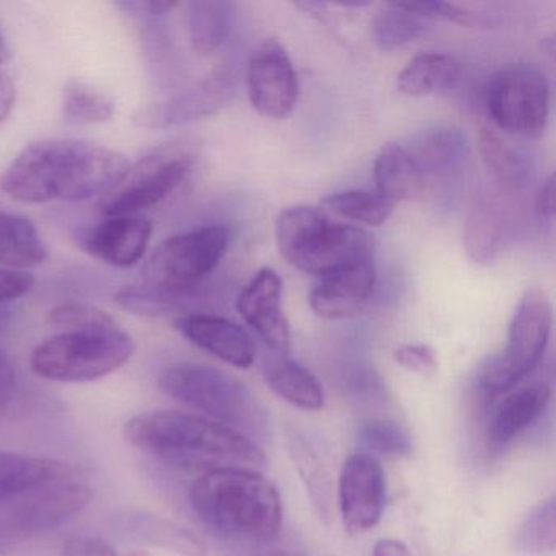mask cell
Here are the masks:
<instances>
[{
    "mask_svg": "<svg viewBox=\"0 0 556 556\" xmlns=\"http://www.w3.org/2000/svg\"><path fill=\"white\" fill-rule=\"evenodd\" d=\"M131 164L102 146L71 139H47L25 148L0 178L12 200L40 204L105 197Z\"/></svg>",
    "mask_w": 556,
    "mask_h": 556,
    "instance_id": "1",
    "label": "cell"
},
{
    "mask_svg": "<svg viewBox=\"0 0 556 556\" xmlns=\"http://www.w3.org/2000/svg\"><path fill=\"white\" fill-rule=\"evenodd\" d=\"M125 438L144 454L187 471H260L266 457L252 439L236 429L190 413L157 409L141 413L125 425Z\"/></svg>",
    "mask_w": 556,
    "mask_h": 556,
    "instance_id": "2",
    "label": "cell"
},
{
    "mask_svg": "<svg viewBox=\"0 0 556 556\" xmlns=\"http://www.w3.org/2000/svg\"><path fill=\"white\" fill-rule=\"evenodd\" d=\"M190 503L201 522L220 535L269 542L281 530V496L260 471L227 468L201 475Z\"/></svg>",
    "mask_w": 556,
    "mask_h": 556,
    "instance_id": "3",
    "label": "cell"
},
{
    "mask_svg": "<svg viewBox=\"0 0 556 556\" xmlns=\"http://www.w3.org/2000/svg\"><path fill=\"white\" fill-rule=\"evenodd\" d=\"M159 389L175 402L236 429L253 442H266L271 435V418L265 405L242 380L216 367L175 364L159 377Z\"/></svg>",
    "mask_w": 556,
    "mask_h": 556,
    "instance_id": "4",
    "label": "cell"
},
{
    "mask_svg": "<svg viewBox=\"0 0 556 556\" xmlns=\"http://www.w3.org/2000/svg\"><path fill=\"white\" fill-rule=\"evenodd\" d=\"M276 243L292 266L318 278L374 258L376 252V240L367 230L333 223L311 206H292L279 214Z\"/></svg>",
    "mask_w": 556,
    "mask_h": 556,
    "instance_id": "5",
    "label": "cell"
},
{
    "mask_svg": "<svg viewBox=\"0 0 556 556\" xmlns=\"http://www.w3.org/2000/svg\"><path fill=\"white\" fill-rule=\"evenodd\" d=\"M132 354L135 341L112 321L48 338L31 353L30 367L53 382H92L122 369Z\"/></svg>",
    "mask_w": 556,
    "mask_h": 556,
    "instance_id": "6",
    "label": "cell"
},
{
    "mask_svg": "<svg viewBox=\"0 0 556 556\" xmlns=\"http://www.w3.org/2000/svg\"><path fill=\"white\" fill-rule=\"evenodd\" d=\"M552 324V302L546 292L527 289L510 320L506 348L478 366L477 386L491 395L513 392L542 363Z\"/></svg>",
    "mask_w": 556,
    "mask_h": 556,
    "instance_id": "7",
    "label": "cell"
},
{
    "mask_svg": "<svg viewBox=\"0 0 556 556\" xmlns=\"http://www.w3.org/2000/svg\"><path fill=\"white\" fill-rule=\"evenodd\" d=\"M92 500V490L76 480L58 481L0 503V556L28 540L76 519Z\"/></svg>",
    "mask_w": 556,
    "mask_h": 556,
    "instance_id": "8",
    "label": "cell"
},
{
    "mask_svg": "<svg viewBox=\"0 0 556 556\" xmlns=\"http://www.w3.org/2000/svg\"><path fill=\"white\" fill-rule=\"evenodd\" d=\"M229 247V229L206 226L172 237L157 247L142 268L149 288L185 294L219 266Z\"/></svg>",
    "mask_w": 556,
    "mask_h": 556,
    "instance_id": "9",
    "label": "cell"
},
{
    "mask_svg": "<svg viewBox=\"0 0 556 556\" xmlns=\"http://www.w3.org/2000/svg\"><path fill=\"white\" fill-rule=\"evenodd\" d=\"M486 109L501 131L539 139L549 116V86L545 74L530 64L497 71L486 87Z\"/></svg>",
    "mask_w": 556,
    "mask_h": 556,
    "instance_id": "10",
    "label": "cell"
},
{
    "mask_svg": "<svg viewBox=\"0 0 556 556\" xmlns=\"http://www.w3.org/2000/svg\"><path fill=\"white\" fill-rule=\"evenodd\" d=\"M193 152L181 148L157 149L131 165L123 180L103 197L102 213L129 217L164 201L193 170Z\"/></svg>",
    "mask_w": 556,
    "mask_h": 556,
    "instance_id": "11",
    "label": "cell"
},
{
    "mask_svg": "<svg viewBox=\"0 0 556 556\" xmlns=\"http://www.w3.org/2000/svg\"><path fill=\"white\" fill-rule=\"evenodd\" d=\"M250 102L260 115L286 119L299 100V79L291 58L276 40H266L253 51L247 71Z\"/></svg>",
    "mask_w": 556,
    "mask_h": 556,
    "instance_id": "12",
    "label": "cell"
},
{
    "mask_svg": "<svg viewBox=\"0 0 556 556\" xmlns=\"http://www.w3.org/2000/svg\"><path fill=\"white\" fill-rule=\"evenodd\" d=\"M338 496L346 532L350 535L369 532L380 522L387 506L382 465L369 454L351 455L341 470Z\"/></svg>",
    "mask_w": 556,
    "mask_h": 556,
    "instance_id": "13",
    "label": "cell"
},
{
    "mask_svg": "<svg viewBox=\"0 0 556 556\" xmlns=\"http://www.w3.org/2000/svg\"><path fill=\"white\" fill-rule=\"evenodd\" d=\"M236 96V79L229 73H216L187 92L162 102L149 103L136 112L135 125L146 129H167L188 125L214 115Z\"/></svg>",
    "mask_w": 556,
    "mask_h": 556,
    "instance_id": "14",
    "label": "cell"
},
{
    "mask_svg": "<svg viewBox=\"0 0 556 556\" xmlns=\"http://www.w3.org/2000/svg\"><path fill=\"white\" fill-rule=\"evenodd\" d=\"M237 308L271 351L288 354L291 330L282 311V281L278 273L260 269L240 294Z\"/></svg>",
    "mask_w": 556,
    "mask_h": 556,
    "instance_id": "15",
    "label": "cell"
},
{
    "mask_svg": "<svg viewBox=\"0 0 556 556\" xmlns=\"http://www.w3.org/2000/svg\"><path fill=\"white\" fill-rule=\"evenodd\" d=\"M376 278L374 258L325 276L312 291V311L328 320H341L361 314L372 298Z\"/></svg>",
    "mask_w": 556,
    "mask_h": 556,
    "instance_id": "16",
    "label": "cell"
},
{
    "mask_svg": "<svg viewBox=\"0 0 556 556\" xmlns=\"http://www.w3.org/2000/svg\"><path fill=\"white\" fill-rule=\"evenodd\" d=\"M175 328L194 346L237 369H249L255 363L256 348L252 337L227 318L204 314L180 315L175 318Z\"/></svg>",
    "mask_w": 556,
    "mask_h": 556,
    "instance_id": "17",
    "label": "cell"
},
{
    "mask_svg": "<svg viewBox=\"0 0 556 556\" xmlns=\"http://www.w3.org/2000/svg\"><path fill=\"white\" fill-rule=\"evenodd\" d=\"M152 237V224L141 217H110L84 236L90 255L113 266L136 265L144 256Z\"/></svg>",
    "mask_w": 556,
    "mask_h": 556,
    "instance_id": "18",
    "label": "cell"
},
{
    "mask_svg": "<svg viewBox=\"0 0 556 556\" xmlns=\"http://www.w3.org/2000/svg\"><path fill=\"white\" fill-rule=\"evenodd\" d=\"M510 217L506 204L496 194H481L468 211L464 247L468 258L478 265H491L509 239Z\"/></svg>",
    "mask_w": 556,
    "mask_h": 556,
    "instance_id": "19",
    "label": "cell"
},
{
    "mask_svg": "<svg viewBox=\"0 0 556 556\" xmlns=\"http://www.w3.org/2000/svg\"><path fill=\"white\" fill-rule=\"evenodd\" d=\"M118 530L132 542L146 543L180 556H207V546L187 527L149 513L119 516Z\"/></svg>",
    "mask_w": 556,
    "mask_h": 556,
    "instance_id": "20",
    "label": "cell"
},
{
    "mask_svg": "<svg viewBox=\"0 0 556 556\" xmlns=\"http://www.w3.org/2000/svg\"><path fill=\"white\" fill-rule=\"evenodd\" d=\"M549 400L552 389L548 383L535 382L514 390L494 408L488 425V438L497 445L513 441L543 415Z\"/></svg>",
    "mask_w": 556,
    "mask_h": 556,
    "instance_id": "21",
    "label": "cell"
},
{
    "mask_svg": "<svg viewBox=\"0 0 556 556\" xmlns=\"http://www.w3.org/2000/svg\"><path fill=\"white\" fill-rule=\"evenodd\" d=\"M405 149L419 174L426 177L457 168L467 157L468 139L464 129L442 123L418 132Z\"/></svg>",
    "mask_w": 556,
    "mask_h": 556,
    "instance_id": "22",
    "label": "cell"
},
{
    "mask_svg": "<svg viewBox=\"0 0 556 556\" xmlns=\"http://www.w3.org/2000/svg\"><path fill=\"white\" fill-rule=\"evenodd\" d=\"M263 376L269 389L295 408L318 412L325 405V392L317 377L288 354L273 351L263 361Z\"/></svg>",
    "mask_w": 556,
    "mask_h": 556,
    "instance_id": "23",
    "label": "cell"
},
{
    "mask_svg": "<svg viewBox=\"0 0 556 556\" xmlns=\"http://www.w3.org/2000/svg\"><path fill=\"white\" fill-rule=\"evenodd\" d=\"M76 470L64 462L0 451V503L25 491L74 480Z\"/></svg>",
    "mask_w": 556,
    "mask_h": 556,
    "instance_id": "24",
    "label": "cell"
},
{
    "mask_svg": "<svg viewBox=\"0 0 556 556\" xmlns=\"http://www.w3.org/2000/svg\"><path fill=\"white\" fill-rule=\"evenodd\" d=\"M460 76V63L455 58L444 53H425L409 61L400 73L396 86L403 96L421 99L447 92Z\"/></svg>",
    "mask_w": 556,
    "mask_h": 556,
    "instance_id": "25",
    "label": "cell"
},
{
    "mask_svg": "<svg viewBox=\"0 0 556 556\" xmlns=\"http://www.w3.org/2000/svg\"><path fill=\"white\" fill-rule=\"evenodd\" d=\"M47 260V247L37 227L18 214L0 210V265L9 269L37 268Z\"/></svg>",
    "mask_w": 556,
    "mask_h": 556,
    "instance_id": "26",
    "label": "cell"
},
{
    "mask_svg": "<svg viewBox=\"0 0 556 556\" xmlns=\"http://www.w3.org/2000/svg\"><path fill=\"white\" fill-rule=\"evenodd\" d=\"M377 193L392 204L413 200L421 191L422 177L403 146L386 144L374 164Z\"/></svg>",
    "mask_w": 556,
    "mask_h": 556,
    "instance_id": "27",
    "label": "cell"
},
{
    "mask_svg": "<svg viewBox=\"0 0 556 556\" xmlns=\"http://www.w3.org/2000/svg\"><path fill=\"white\" fill-rule=\"evenodd\" d=\"M289 454L294 460L298 473L311 497L312 506L320 519L330 522L333 517V486L324 462L318 457L311 442L298 429H291L288 434Z\"/></svg>",
    "mask_w": 556,
    "mask_h": 556,
    "instance_id": "28",
    "label": "cell"
},
{
    "mask_svg": "<svg viewBox=\"0 0 556 556\" xmlns=\"http://www.w3.org/2000/svg\"><path fill=\"white\" fill-rule=\"evenodd\" d=\"M188 35L193 50L211 54L219 50L233 24V4L224 0H197L187 5Z\"/></svg>",
    "mask_w": 556,
    "mask_h": 556,
    "instance_id": "29",
    "label": "cell"
},
{
    "mask_svg": "<svg viewBox=\"0 0 556 556\" xmlns=\"http://www.w3.org/2000/svg\"><path fill=\"white\" fill-rule=\"evenodd\" d=\"M480 154L491 177L504 190H519L526 187L532 172L529 159L506 139L501 138L496 131H481Z\"/></svg>",
    "mask_w": 556,
    "mask_h": 556,
    "instance_id": "30",
    "label": "cell"
},
{
    "mask_svg": "<svg viewBox=\"0 0 556 556\" xmlns=\"http://www.w3.org/2000/svg\"><path fill=\"white\" fill-rule=\"evenodd\" d=\"M428 21L405 4H389L372 22V37L382 51H395L425 35Z\"/></svg>",
    "mask_w": 556,
    "mask_h": 556,
    "instance_id": "31",
    "label": "cell"
},
{
    "mask_svg": "<svg viewBox=\"0 0 556 556\" xmlns=\"http://www.w3.org/2000/svg\"><path fill=\"white\" fill-rule=\"evenodd\" d=\"M324 213L337 214L343 219L366 226H380L392 216L395 204L372 191H344V193L330 194L320 204Z\"/></svg>",
    "mask_w": 556,
    "mask_h": 556,
    "instance_id": "32",
    "label": "cell"
},
{
    "mask_svg": "<svg viewBox=\"0 0 556 556\" xmlns=\"http://www.w3.org/2000/svg\"><path fill=\"white\" fill-rule=\"evenodd\" d=\"M63 115L73 125L106 123L115 115V102L86 84L73 80L64 87Z\"/></svg>",
    "mask_w": 556,
    "mask_h": 556,
    "instance_id": "33",
    "label": "cell"
},
{
    "mask_svg": "<svg viewBox=\"0 0 556 556\" xmlns=\"http://www.w3.org/2000/svg\"><path fill=\"white\" fill-rule=\"evenodd\" d=\"M556 507L555 497L542 501L533 507L526 519L517 527L516 548L522 553H549L556 546Z\"/></svg>",
    "mask_w": 556,
    "mask_h": 556,
    "instance_id": "34",
    "label": "cell"
},
{
    "mask_svg": "<svg viewBox=\"0 0 556 556\" xmlns=\"http://www.w3.org/2000/svg\"><path fill=\"white\" fill-rule=\"evenodd\" d=\"M359 442L367 451L389 457H408L412 439L402 425L390 419H370L359 429Z\"/></svg>",
    "mask_w": 556,
    "mask_h": 556,
    "instance_id": "35",
    "label": "cell"
},
{
    "mask_svg": "<svg viewBox=\"0 0 556 556\" xmlns=\"http://www.w3.org/2000/svg\"><path fill=\"white\" fill-rule=\"evenodd\" d=\"M181 295L154 288H126L118 291L116 302L125 311L144 317H167L178 311Z\"/></svg>",
    "mask_w": 556,
    "mask_h": 556,
    "instance_id": "36",
    "label": "cell"
},
{
    "mask_svg": "<svg viewBox=\"0 0 556 556\" xmlns=\"http://www.w3.org/2000/svg\"><path fill=\"white\" fill-rule=\"evenodd\" d=\"M50 321L64 330H77V328L112 324L115 320L92 305L83 304V302H66L50 312Z\"/></svg>",
    "mask_w": 556,
    "mask_h": 556,
    "instance_id": "37",
    "label": "cell"
},
{
    "mask_svg": "<svg viewBox=\"0 0 556 556\" xmlns=\"http://www.w3.org/2000/svg\"><path fill=\"white\" fill-rule=\"evenodd\" d=\"M409 11L418 14L426 21H444L448 24L462 25V27H481L486 25V21L475 12L462 9L457 4H447V2H413L405 4Z\"/></svg>",
    "mask_w": 556,
    "mask_h": 556,
    "instance_id": "38",
    "label": "cell"
},
{
    "mask_svg": "<svg viewBox=\"0 0 556 556\" xmlns=\"http://www.w3.org/2000/svg\"><path fill=\"white\" fill-rule=\"evenodd\" d=\"M393 357L400 366L422 376H429L438 370V359L428 344H403L396 348Z\"/></svg>",
    "mask_w": 556,
    "mask_h": 556,
    "instance_id": "39",
    "label": "cell"
},
{
    "mask_svg": "<svg viewBox=\"0 0 556 556\" xmlns=\"http://www.w3.org/2000/svg\"><path fill=\"white\" fill-rule=\"evenodd\" d=\"M61 556H118V553L102 536L73 535L64 542Z\"/></svg>",
    "mask_w": 556,
    "mask_h": 556,
    "instance_id": "40",
    "label": "cell"
},
{
    "mask_svg": "<svg viewBox=\"0 0 556 556\" xmlns=\"http://www.w3.org/2000/svg\"><path fill=\"white\" fill-rule=\"evenodd\" d=\"M35 278L28 273L17 269L0 268V302L15 301L34 288Z\"/></svg>",
    "mask_w": 556,
    "mask_h": 556,
    "instance_id": "41",
    "label": "cell"
},
{
    "mask_svg": "<svg viewBox=\"0 0 556 556\" xmlns=\"http://www.w3.org/2000/svg\"><path fill=\"white\" fill-rule=\"evenodd\" d=\"M15 369L8 354L0 350V408L8 405L14 395Z\"/></svg>",
    "mask_w": 556,
    "mask_h": 556,
    "instance_id": "42",
    "label": "cell"
},
{
    "mask_svg": "<svg viewBox=\"0 0 556 556\" xmlns=\"http://www.w3.org/2000/svg\"><path fill=\"white\" fill-rule=\"evenodd\" d=\"M15 102V87L11 76L0 67V123L11 115Z\"/></svg>",
    "mask_w": 556,
    "mask_h": 556,
    "instance_id": "43",
    "label": "cell"
},
{
    "mask_svg": "<svg viewBox=\"0 0 556 556\" xmlns=\"http://www.w3.org/2000/svg\"><path fill=\"white\" fill-rule=\"evenodd\" d=\"M536 211L546 220L555 217V178L549 177L536 197Z\"/></svg>",
    "mask_w": 556,
    "mask_h": 556,
    "instance_id": "44",
    "label": "cell"
},
{
    "mask_svg": "<svg viewBox=\"0 0 556 556\" xmlns=\"http://www.w3.org/2000/svg\"><path fill=\"white\" fill-rule=\"evenodd\" d=\"M372 556H412L408 546L395 539L379 540L374 546Z\"/></svg>",
    "mask_w": 556,
    "mask_h": 556,
    "instance_id": "45",
    "label": "cell"
},
{
    "mask_svg": "<svg viewBox=\"0 0 556 556\" xmlns=\"http://www.w3.org/2000/svg\"><path fill=\"white\" fill-rule=\"evenodd\" d=\"M14 317L15 315L12 307L0 302V334H4L5 331L11 330L12 324H14Z\"/></svg>",
    "mask_w": 556,
    "mask_h": 556,
    "instance_id": "46",
    "label": "cell"
},
{
    "mask_svg": "<svg viewBox=\"0 0 556 556\" xmlns=\"http://www.w3.org/2000/svg\"><path fill=\"white\" fill-rule=\"evenodd\" d=\"M11 47H9L8 40H5L4 34L0 30V66L8 63L11 58Z\"/></svg>",
    "mask_w": 556,
    "mask_h": 556,
    "instance_id": "47",
    "label": "cell"
},
{
    "mask_svg": "<svg viewBox=\"0 0 556 556\" xmlns=\"http://www.w3.org/2000/svg\"><path fill=\"white\" fill-rule=\"evenodd\" d=\"M262 556H299L295 553L286 552V549H271V552L263 553Z\"/></svg>",
    "mask_w": 556,
    "mask_h": 556,
    "instance_id": "48",
    "label": "cell"
},
{
    "mask_svg": "<svg viewBox=\"0 0 556 556\" xmlns=\"http://www.w3.org/2000/svg\"><path fill=\"white\" fill-rule=\"evenodd\" d=\"M123 556H151L144 549H132V552L125 553Z\"/></svg>",
    "mask_w": 556,
    "mask_h": 556,
    "instance_id": "49",
    "label": "cell"
}]
</instances>
